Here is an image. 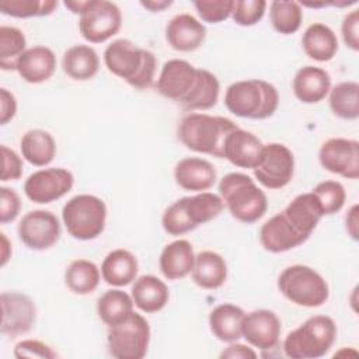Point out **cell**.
<instances>
[{"mask_svg":"<svg viewBox=\"0 0 359 359\" xmlns=\"http://www.w3.org/2000/svg\"><path fill=\"white\" fill-rule=\"evenodd\" d=\"M346 231L353 238L358 240V205H353L345 217Z\"/></svg>","mask_w":359,"mask_h":359,"instance_id":"cell-48","label":"cell"},{"mask_svg":"<svg viewBox=\"0 0 359 359\" xmlns=\"http://www.w3.org/2000/svg\"><path fill=\"white\" fill-rule=\"evenodd\" d=\"M56 69V56L52 49L36 45L28 48L18 59L15 70L20 77L31 84L43 83L52 77Z\"/></svg>","mask_w":359,"mask_h":359,"instance_id":"cell-22","label":"cell"},{"mask_svg":"<svg viewBox=\"0 0 359 359\" xmlns=\"http://www.w3.org/2000/svg\"><path fill=\"white\" fill-rule=\"evenodd\" d=\"M269 17L276 32L290 35L300 28L303 11L297 1L275 0L269 4Z\"/></svg>","mask_w":359,"mask_h":359,"instance_id":"cell-36","label":"cell"},{"mask_svg":"<svg viewBox=\"0 0 359 359\" xmlns=\"http://www.w3.org/2000/svg\"><path fill=\"white\" fill-rule=\"evenodd\" d=\"M318 160L324 170L344 178L356 180L359 177V142L331 137L321 144Z\"/></svg>","mask_w":359,"mask_h":359,"instance_id":"cell-14","label":"cell"},{"mask_svg":"<svg viewBox=\"0 0 359 359\" xmlns=\"http://www.w3.org/2000/svg\"><path fill=\"white\" fill-rule=\"evenodd\" d=\"M224 105L236 116L265 119L278 109L279 93L275 86L265 80H241L227 87Z\"/></svg>","mask_w":359,"mask_h":359,"instance_id":"cell-4","label":"cell"},{"mask_svg":"<svg viewBox=\"0 0 359 359\" xmlns=\"http://www.w3.org/2000/svg\"><path fill=\"white\" fill-rule=\"evenodd\" d=\"M63 72L73 80L86 81L93 79L100 69L97 52L88 45H74L69 48L62 59Z\"/></svg>","mask_w":359,"mask_h":359,"instance_id":"cell-31","label":"cell"},{"mask_svg":"<svg viewBox=\"0 0 359 359\" xmlns=\"http://www.w3.org/2000/svg\"><path fill=\"white\" fill-rule=\"evenodd\" d=\"M74 184L73 174L62 167L32 172L24 182V192L34 203H50L66 195Z\"/></svg>","mask_w":359,"mask_h":359,"instance_id":"cell-13","label":"cell"},{"mask_svg":"<svg viewBox=\"0 0 359 359\" xmlns=\"http://www.w3.org/2000/svg\"><path fill=\"white\" fill-rule=\"evenodd\" d=\"M17 112V101L13 93L7 88L0 90V123L6 125L14 118Z\"/></svg>","mask_w":359,"mask_h":359,"instance_id":"cell-46","label":"cell"},{"mask_svg":"<svg viewBox=\"0 0 359 359\" xmlns=\"http://www.w3.org/2000/svg\"><path fill=\"white\" fill-rule=\"evenodd\" d=\"M219 196L231 216L243 223L259 220L268 208L266 195L251 177L241 172H230L220 180Z\"/></svg>","mask_w":359,"mask_h":359,"instance_id":"cell-6","label":"cell"},{"mask_svg":"<svg viewBox=\"0 0 359 359\" xmlns=\"http://www.w3.org/2000/svg\"><path fill=\"white\" fill-rule=\"evenodd\" d=\"M337 337V325L328 316H313L283 341V352L292 359H316L324 356Z\"/></svg>","mask_w":359,"mask_h":359,"instance_id":"cell-7","label":"cell"},{"mask_svg":"<svg viewBox=\"0 0 359 359\" xmlns=\"http://www.w3.org/2000/svg\"><path fill=\"white\" fill-rule=\"evenodd\" d=\"M294 97L304 104H316L323 101L331 90L330 74L316 66H304L299 69L293 79Z\"/></svg>","mask_w":359,"mask_h":359,"instance_id":"cell-23","label":"cell"},{"mask_svg":"<svg viewBox=\"0 0 359 359\" xmlns=\"http://www.w3.org/2000/svg\"><path fill=\"white\" fill-rule=\"evenodd\" d=\"M157 91L188 111H206L216 105L220 93L217 77L205 69H196L182 59L164 63L157 79Z\"/></svg>","mask_w":359,"mask_h":359,"instance_id":"cell-1","label":"cell"},{"mask_svg":"<svg viewBox=\"0 0 359 359\" xmlns=\"http://www.w3.org/2000/svg\"><path fill=\"white\" fill-rule=\"evenodd\" d=\"M265 8L264 0H236L230 17L241 27H251L262 20Z\"/></svg>","mask_w":359,"mask_h":359,"instance_id":"cell-40","label":"cell"},{"mask_svg":"<svg viewBox=\"0 0 359 359\" xmlns=\"http://www.w3.org/2000/svg\"><path fill=\"white\" fill-rule=\"evenodd\" d=\"M175 182L185 191L203 192L216 182V170L205 158L185 157L174 168Z\"/></svg>","mask_w":359,"mask_h":359,"instance_id":"cell-21","label":"cell"},{"mask_svg":"<svg viewBox=\"0 0 359 359\" xmlns=\"http://www.w3.org/2000/svg\"><path fill=\"white\" fill-rule=\"evenodd\" d=\"M27 39L21 29L15 27H0V67L15 70L20 56L27 50Z\"/></svg>","mask_w":359,"mask_h":359,"instance_id":"cell-37","label":"cell"},{"mask_svg":"<svg viewBox=\"0 0 359 359\" xmlns=\"http://www.w3.org/2000/svg\"><path fill=\"white\" fill-rule=\"evenodd\" d=\"M100 269L88 259H74L65 272L66 286L76 294H90L100 283Z\"/></svg>","mask_w":359,"mask_h":359,"instance_id":"cell-34","label":"cell"},{"mask_svg":"<svg viewBox=\"0 0 359 359\" xmlns=\"http://www.w3.org/2000/svg\"><path fill=\"white\" fill-rule=\"evenodd\" d=\"M20 240L31 250H48L55 245L60 237V224L57 217L49 210H31L22 216L18 223Z\"/></svg>","mask_w":359,"mask_h":359,"instance_id":"cell-15","label":"cell"},{"mask_svg":"<svg viewBox=\"0 0 359 359\" xmlns=\"http://www.w3.org/2000/svg\"><path fill=\"white\" fill-rule=\"evenodd\" d=\"M302 45L304 53L317 60L328 62L338 50V39L335 32L325 24L314 22L309 25L303 34Z\"/></svg>","mask_w":359,"mask_h":359,"instance_id":"cell-30","label":"cell"},{"mask_svg":"<svg viewBox=\"0 0 359 359\" xmlns=\"http://www.w3.org/2000/svg\"><path fill=\"white\" fill-rule=\"evenodd\" d=\"M1 181H15L22 175V160L21 157L7 146L1 144Z\"/></svg>","mask_w":359,"mask_h":359,"instance_id":"cell-44","label":"cell"},{"mask_svg":"<svg viewBox=\"0 0 359 359\" xmlns=\"http://www.w3.org/2000/svg\"><path fill=\"white\" fill-rule=\"evenodd\" d=\"M330 108L341 119H356L359 116V84L342 81L330 90Z\"/></svg>","mask_w":359,"mask_h":359,"instance_id":"cell-35","label":"cell"},{"mask_svg":"<svg viewBox=\"0 0 359 359\" xmlns=\"http://www.w3.org/2000/svg\"><path fill=\"white\" fill-rule=\"evenodd\" d=\"M205 25L187 13L175 15L165 27V39L168 45L180 52H192L198 49L205 42Z\"/></svg>","mask_w":359,"mask_h":359,"instance_id":"cell-19","label":"cell"},{"mask_svg":"<svg viewBox=\"0 0 359 359\" xmlns=\"http://www.w3.org/2000/svg\"><path fill=\"white\" fill-rule=\"evenodd\" d=\"M133 299L121 289L102 293L97 302V313L101 321L109 327L123 321L133 311Z\"/></svg>","mask_w":359,"mask_h":359,"instance_id":"cell-33","label":"cell"},{"mask_svg":"<svg viewBox=\"0 0 359 359\" xmlns=\"http://www.w3.org/2000/svg\"><path fill=\"white\" fill-rule=\"evenodd\" d=\"M130 292L135 306L143 313H157L163 310L170 299L167 285L153 275H143L135 279Z\"/></svg>","mask_w":359,"mask_h":359,"instance_id":"cell-26","label":"cell"},{"mask_svg":"<svg viewBox=\"0 0 359 359\" xmlns=\"http://www.w3.org/2000/svg\"><path fill=\"white\" fill-rule=\"evenodd\" d=\"M22 157L32 165L45 167L56 154V143L52 135L42 129H31L25 132L20 142Z\"/></svg>","mask_w":359,"mask_h":359,"instance_id":"cell-32","label":"cell"},{"mask_svg":"<svg viewBox=\"0 0 359 359\" xmlns=\"http://www.w3.org/2000/svg\"><path fill=\"white\" fill-rule=\"evenodd\" d=\"M222 198L212 192L184 196L170 205L161 219L163 229L171 236H181L216 219L223 210Z\"/></svg>","mask_w":359,"mask_h":359,"instance_id":"cell-5","label":"cell"},{"mask_svg":"<svg viewBox=\"0 0 359 359\" xmlns=\"http://www.w3.org/2000/svg\"><path fill=\"white\" fill-rule=\"evenodd\" d=\"M311 192L317 196L324 215H334L339 212L346 199L345 188L338 181H323L317 184Z\"/></svg>","mask_w":359,"mask_h":359,"instance_id":"cell-39","label":"cell"},{"mask_svg":"<svg viewBox=\"0 0 359 359\" xmlns=\"http://www.w3.org/2000/svg\"><path fill=\"white\" fill-rule=\"evenodd\" d=\"M14 356L15 358H43V359H53L57 353L45 342L38 339H22L14 346Z\"/></svg>","mask_w":359,"mask_h":359,"instance_id":"cell-42","label":"cell"},{"mask_svg":"<svg viewBox=\"0 0 359 359\" xmlns=\"http://www.w3.org/2000/svg\"><path fill=\"white\" fill-rule=\"evenodd\" d=\"M220 358H230V359H245V358H257V352L251 348L241 345V344H233L227 346L222 353Z\"/></svg>","mask_w":359,"mask_h":359,"instance_id":"cell-47","label":"cell"},{"mask_svg":"<svg viewBox=\"0 0 359 359\" xmlns=\"http://www.w3.org/2000/svg\"><path fill=\"white\" fill-rule=\"evenodd\" d=\"M57 7L55 0H3L0 1L1 14L15 18L45 17Z\"/></svg>","mask_w":359,"mask_h":359,"instance_id":"cell-38","label":"cell"},{"mask_svg":"<svg viewBox=\"0 0 359 359\" xmlns=\"http://www.w3.org/2000/svg\"><path fill=\"white\" fill-rule=\"evenodd\" d=\"M62 219L67 233L73 238L83 241L93 240L104 231L107 206L95 195H76L63 206Z\"/></svg>","mask_w":359,"mask_h":359,"instance_id":"cell-8","label":"cell"},{"mask_svg":"<svg viewBox=\"0 0 359 359\" xmlns=\"http://www.w3.org/2000/svg\"><path fill=\"white\" fill-rule=\"evenodd\" d=\"M245 313L241 307L223 303L216 306L209 314L212 334L222 342H234L241 338V325Z\"/></svg>","mask_w":359,"mask_h":359,"instance_id":"cell-29","label":"cell"},{"mask_svg":"<svg viewBox=\"0 0 359 359\" xmlns=\"http://www.w3.org/2000/svg\"><path fill=\"white\" fill-rule=\"evenodd\" d=\"M122 25L119 7L107 0H86L80 13L79 29L91 43H101L112 38Z\"/></svg>","mask_w":359,"mask_h":359,"instance_id":"cell-11","label":"cell"},{"mask_svg":"<svg viewBox=\"0 0 359 359\" xmlns=\"http://www.w3.org/2000/svg\"><path fill=\"white\" fill-rule=\"evenodd\" d=\"M0 331L8 337L27 334L35 323V304L29 296L21 292H3Z\"/></svg>","mask_w":359,"mask_h":359,"instance_id":"cell-16","label":"cell"},{"mask_svg":"<svg viewBox=\"0 0 359 359\" xmlns=\"http://www.w3.org/2000/svg\"><path fill=\"white\" fill-rule=\"evenodd\" d=\"M137 268V259L130 251L116 248L104 258L101 264V275L108 285L121 287L136 279Z\"/></svg>","mask_w":359,"mask_h":359,"instance_id":"cell-27","label":"cell"},{"mask_svg":"<svg viewBox=\"0 0 359 359\" xmlns=\"http://www.w3.org/2000/svg\"><path fill=\"white\" fill-rule=\"evenodd\" d=\"M241 337L254 348L261 351L272 349L279 342L280 320L271 310H254L243 318Z\"/></svg>","mask_w":359,"mask_h":359,"instance_id":"cell-17","label":"cell"},{"mask_svg":"<svg viewBox=\"0 0 359 359\" xmlns=\"http://www.w3.org/2000/svg\"><path fill=\"white\" fill-rule=\"evenodd\" d=\"M192 280L202 289H219L227 278V264L215 251H201L195 255Z\"/></svg>","mask_w":359,"mask_h":359,"instance_id":"cell-28","label":"cell"},{"mask_svg":"<svg viewBox=\"0 0 359 359\" xmlns=\"http://www.w3.org/2000/svg\"><path fill=\"white\" fill-rule=\"evenodd\" d=\"M150 327L147 320L132 311L123 321L109 327L108 351L116 359H142L147 353Z\"/></svg>","mask_w":359,"mask_h":359,"instance_id":"cell-10","label":"cell"},{"mask_svg":"<svg viewBox=\"0 0 359 359\" xmlns=\"http://www.w3.org/2000/svg\"><path fill=\"white\" fill-rule=\"evenodd\" d=\"M140 4L151 13H158V11H163L164 8L170 7L172 4V1H170V0H157V1L149 0V1H140Z\"/></svg>","mask_w":359,"mask_h":359,"instance_id":"cell-49","label":"cell"},{"mask_svg":"<svg viewBox=\"0 0 359 359\" xmlns=\"http://www.w3.org/2000/svg\"><path fill=\"white\" fill-rule=\"evenodd\" d=\"M306 240L307 237L294 229L283 212H279L266 220L259 230V241L262 247L273 254L296 248Z\"/></svg>","mask_w":359,"mask_h":359,"instance_id":"cell-18","label":"cell"},{"mask_svg":"<svg viewBox=\"0 0 359 359\" xmlns=\"http://www.w3.org/2000/svg\"><path fill=\"white\" fill-rule=\"evenodd\" d=\"M21 209L20 196L11 188H0V222L3 224L15 220Z\"/></svg>","mask_w":359,"mask_h":359,"instance_id":"cell-43","label":"cell"},{"mask_svg":"<svg viewBox=\"0 0 359 359\" xmlns=\"http://www.w3.org/2000/svg\"><path fill=\"white\" fill-rule=\"evenodd\" d=\"M237 128L229 118L191 112L178 125V139L192 151L223 158L224 142Z\"/></svg>","mask_w":359,"mask_h":359,"instance_id":"cell-3","label":"cell"},{"mask_svg":"<svg viewBox=\"0 0 359 359\" xmlns=\"http://www.w3.org/2000/svg\"><path fill=\"white\" fill-rule=\"evenodd\" d=\"M262 149V142L254 133L237 128L224 142L223 158L236 167L254 170L259 163Z\"/></svg>","mask_w":359,"mask_h":359,"instance_id":"cell-20","label":"cell"},{"mask_svg":"<svg viewBox=\"0 0 359 359\" xmlns=\"http://www.w3.org/2000/svg\"><path fill=\"white\" fill-rule=\"evenodd\" d=\"M234 0H198L194 6L202 21L217 24L231 15Z\"/></svg>","mask_w":359,"mask_h":359,"instance_id":"cell-41","label":"cell"},{"mask_svg":"<svg viewBox=\"0 0 359 359\" xmlns=\"http://www.w3.org/2000/svg\"><path fill=\"white\" fill-rule=\"evenodd\" d=\"M294 172V157L290 149L282 143L264 144L258 165L254 168L257 181L269 189L286 187Z\"/></svg>","mask_w":359,"mask_h":359,"instance_id":"cell-12","label":"cell"},{"mask_svg":"<svg viewBox=\"0 0 359 359\" xmlns=\"http://www.w3.org/2000/svg\"><path fill=\"white\" fill-rule=\"evenodd\" d=\"M341 32L344 42L352 50H359V10H352L344 17Z\"/></svg>","mask_w":359,"mask_h":359,"instance_id":"cell-45","label":"cell"},{"mask_svg":"<svg viewBox=\"0 0 359 359\" xmlns=\"http://www.w3.org/2000/svg\"><path fill=\"white\" fill-rule=\"evenodd\" d=\"M279 292L292 303L303 307H320L330 296L328 283L307 265H292L278 278Z\"/></svg>","mask_w":359,"mask_h":359,"instance_id":"cell-9","label":"cell"},{"mask_svg":"<svg viewBox=\"0 0 359 359\" xmlns=\"http://www.w3.org/2000/svg\"><path fill=\"white\" fill-rule=\"evenodd\" d=\"M1 236V265L4 266L10 258V254H11V248H10V244H8V240L6 237L4 233L0 234Z\"/></svg>","mask_w":359,"mask_h":359,"instance_id":"cell-50","label":"cell"},{"mask_svg":"<svg viewBox=\"0 0 359 359\" xmlns=\"http://www.w3.org/2000/svg\"><path fill=\"white\" fill-rule=\"evenodd\" d=\"M282 212L294 226V229L307 238L311 236L320 219L324 216L323 208L313 192L297 195Z\"/></svg>","mask_w":359,"mask_h":359,"instance_id":"cell-24","label":"cell"},{"mask_svg":"<svg viewBox=\"0 0 359 359\" xmlns=\"http://www.w3.org/2000/svg\"><path fill=\"white\" fill-rule=\"evenodd\" d=\"M107 69L123 79L137 90L149 88L153 84L157 60L156 56L129 39H116L104 50Z\"/></svg>","mask_w":359,"mask_h":359,"instance_id":"cell-2","label":"cell"},{"mask_svg":"<svg viewBox=\"0 0 359 359\" xmlns=\"http://www.w3.org/2000/svg\"><path fill=\"white\" fill-rule=\"evenodd\" d=\"M195 254L188 240H175L167 244L158 259L160 271L168 280L182 279L192 272Z\"/></svg>","mask_w":359,"mask_h":359,"instance_id":"cell-25","label":"cell"}]
</instances>
